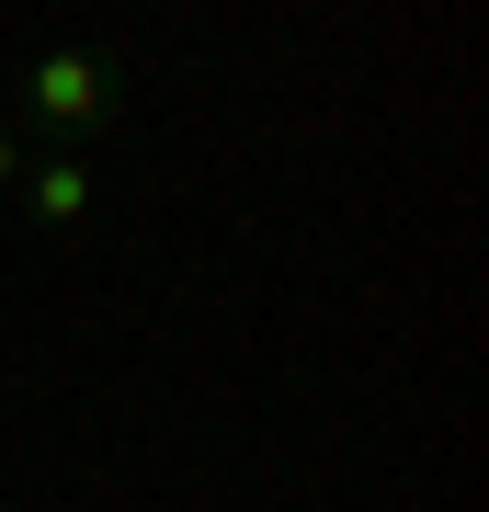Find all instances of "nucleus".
I'll return each instance as SVG.
<instances>
[{"label": "nucleus", "mask_w": 489, "mask_h": 512, "mask_svg": "<svg viewBox=\"0 0 489 512\" xmlns=\"http://www.w3.org/2000/svg\"><path fill=\"white\" fill-rule=\"evenodd\" d=\"M12 103H23V126H46V137H103L114 114H126V80H114L103 57H80V46H46V57H23Z\"/></svg>", "instance_id": "1"}, {"label": "nucleus", "mask_w": 489, "mask_h": 512, "mask_svg": "<svg viewBox=\"0 0 489 512\" xmlns=\"http://www.w3.org/2000/svg\"><path fill=\"white\" fill-rule=\"evenodd\" d=\"M91 194H103V171H91V160H69V148L23 160V183H12V205H23L46 239H80V228H91Z\"/></svg>", "instance_id": "2"}, {"label": "nucleus", "mask_w": 489, "mask_h": 512, "mask_svg": "<svg viewBox=\"0 0 489 512\" xmlns=\"http://www.w3.org/2000/svg\"><path fill=\"white\" fill-rule=\"evenodd\" d=\"M23 160H35V148H23V126H0V205H12V183H23Z\"/></svg>", "instance_id": "3"}]
</instances>
